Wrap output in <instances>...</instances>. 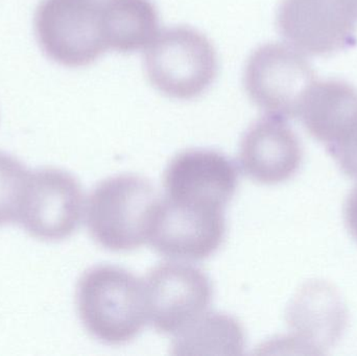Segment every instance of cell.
I'll return each mask as SVG.
<instances>
[{
	"label": "cell",
	"instance_id": "6da1fadb",
	"mask_svg": "<svg viewBox=\"0 0 357 356\" xmlns=\"http://www.w3.org/2000/svg\"><path fill=\"white\" fill-rule=\"evenodd\" d=\"M77 307L86 330L107 345L131 342L148 321L144 281L117 265H94L82 275Z\"/></svg>",
	"mask_w": 357,
	"mask_h": 356
},
{
	"label": "cell",
	"instance_id": "7a4b0ae2",
	"mask_svg": "<svg viewBox=\"0 0 357 356\" xmlns=\"http://www.w3.org/2000/svg\"><path fill=\"white\" fill-rule=\"evenodd\" d=\"M159 201L146 178L131 173L107 178L88 198L86 223L90 235L113 252L139 248L149 242Z\"/></svg>",
	"mask_w": 357,
	"mask_h": 356
},
{
	"label": "cell",
	"instance_id": "3957f363",
	"mask_svg": "<svg viewBox=\"0 0 357 356\" xmlns=\"http://www.w3.org/2000/svg\"><path fill=\"white\" fill-rule=\"evenodd\" d=\"M149 81L161 93L189 100L205 93L218 72V54L209 39L190 26L158 33L144 54Z\"/></svg>",
	"mask_w": 357,
	"mask_h": 356
},
{
	"label": "cell",
	"instance_id": "277c9868",
	"mask_svg": "<svg viewBox=\"0 0 357 356\" xmlns=\"http://www.w3.org/2000/svg\"><path fill=\"white\" fill-rule=\"evenodd\" d=\"M35 31L46 56L69 68L91 65L108 49L102 0H42Z\"/></svg>",
	"mask_w": 357,
	"mask_h": 356
},
{
	"label": "cell",
	"instance_id": "5b68a950",
	"mask_svg": "<svg viewBox=\"0 0 357 356\" xmlns=\"http://www.w3.org/2000/svg\"><path fill=\"white\" fill-rule=\"evenodd\" d=\"M316 75L303 54L291 45L268 43L248 59L243 85L252 102L268 115L299 117Z\"/></svg>",
	"mask_w": 357,
	"mask_h": 356
},
{
	"label": "cell",
	"instance_id": "8992f818",
	"mask_svg": "<svg viewBox=\"0 0 357 356\" xmlns=\"http://www.w3.org/2000/svg\"><path fill=\"white\" fill-rule=\"evenodd\" d=\"M84 192L71 173L60 169L29 173L18 223L33 238L59 242L70 238L81 225Z\"/></svg>",
	"mask_w": 357,
	"mask_h": 356
},
{
	"label": "cell",
	"instance_id": "52a82bcc",
	"mask_svg": "<svg viewBox=\"0 0 357 356\" xmlns=\"http://www.w3.org/2000/svg\"><path fill=\"white\" fill-rule=\"evenodd\" d=\"M148 321L157 332L176 334L206 313L213 297L209 277L180 261L160 263L144 280Z\"/></svg>",
	"mask_w": 357,
	"mask_h": 356
},
{
	"label": "cell",
	"instance_id": "ba28073f",
	"mask_svg": "<svg viewBox=\"0 0 357 356\" xmlns=\"http://www.w3.org/2000/svg\"><path fill=\"white\" fill-rule=\"evenodd\" d=\"M226 235L224 209L163 198L159 201L149 242L175 261H203L222 246Z\"/></svg>",
	"mask_w": 357,
	"mask_h": 356
},
{
	"label": "cell",
	"instance_id": "9c48e42d",
	"mask_svg": "<svg viewBox=\"0 0 357 356\" xmlns=\"http://www.w3.org/2000/svg\"><path fill=\"white\" fill-rule=\"evenodd\" d=\"M238 184L230 158L215 150L191 148L176 155L165 171V198L225 209Z\"/></svg>",
	"mask_w": 357,
	"mask_h": 356
},
{
	"label": "cell",
	"instance_id": "30bf717a",
	"mask_svg": "<svg viewBox=\"0 0 357 356\" xmlns=\"http://www.w3.org/2000/svg\"><path fill=\"white\" fill-rule=\"evenodd\" d=\"M303 148L285 119L266 115L243 134L239 164L258 183L275 185L291 179L299 171Z\"/></svg>",
	"mask_w": 357,
	"mask_h": 356
},
{
	"label": "cell",
	"instance_id": "8fae6325",
	"mask_svg": "<svg viewBox=\"0 0 357 356\" xmlns=\"http://www.w3.org/2000/svg\"><path fill=\"white\" fill-rule=\"evenodd\" d=\"M287 320L294 332V347L323 355L341 339L347 311L333 286L314 280L304 284L294 297L287 307Z\"/></svg>",
	"mask_w": 357,
	"mask_h": 356
},
{
	"label": "cell",
	"instance_id": "7c38bea8",
	"mask_svg": "<svg viewBox=\"0 0 357 356\" xmlns=\"http://www.w3.org/2000/svg\"><path fill=\"white\" fill-rule=\"evenodd\" d=\"M277 26L291 47L310 56H331L356 43V25L340 22L305 0H283Z\"/></svg>",
	"mask_w": 357,
	"mask_h": 356
},
{
	"label": "cell",
	"instance_id": "4fadbf2b",
	"mask_svg": "<svg viewBox=\"0 0 357 356\" xmlns=\"http://www.w3.org/2000/svg\"><path fill=\"white\" fill-rule=\"evenodd\" d=\"M107 46L115 52L148 48L159 31V14L152 0H102Z\"/></svg>",
	"mask_w": 357,
	"mask_h": 356
},
{
	"label": "cell",
	"instance_id": "5bb4252c",
	"mask_svg": "<svg viewBox=\"0 0 357 356\" xmlns=\"http://www.w3.org/2000/svg\"><path fill=\"white\" fill-rule=\"evenodd\" d=\"M175 336L172 355H241L245 351V330L228 314H203Z\"/></svg>",
	"mask_w": 357,
	"mask_h": 356
},
{
	"label": "cell",
	"instance_id": "9a60e30c",
	"mask_svg": "<svg viewBox=\"0 0 357 356\" xmlns=\"http://www.w3.org/2000/svg\"><path fill=\"white\" fill-rule=\"evenodd\" d=\"M321 142L342 171L357 180V100L335 119Z\"/></svg>",
	"mask_w": 357,
	"mask_h": 356
},
{
	"label": "cell",
	"instance_id": "2e32d148",
	"mask_svg": "<svg viewBox=\"0 0 357 356\" xmlns=\"http://www.w3.org/2000/svg\"><path fill=\"white\" fill-rule=\"evenodd\" d=\"M29 173L18 159L0 152V227L18 221Z\"/></svg>",
	"mask_w": 357,
	"mask_h": 356
},
{
	"label": "cell",
	"instance_id": "e0dca14e",
	"mask_svg": "<svg viewBox=\"0 0 357 356\" xmlns=\"http://www.w3.org/2000/svg\"><path fill=\"white\" fill-rule=\"evenodd\" d=\"M314 6L348 22H357V0H310Z\"/></svg>",
	"mask_w": 357,
	"mask_h": 356
},
{
	"label": "cell",
	"instance_id": "ac0fdd59",
	"mask_svg": "<svg viewBox=\"0 0 357 356\" xmlns=\"http://www.w3.org/2000/svg\"><path fill=\"white\" fill-rule=\"evenodd\" d=\"M344 217L348 230L357 242V185L354 186L346 200Z\"/></svg>",
	"mask_w": 357,
	"mask_h": 356
}]
</instances>
